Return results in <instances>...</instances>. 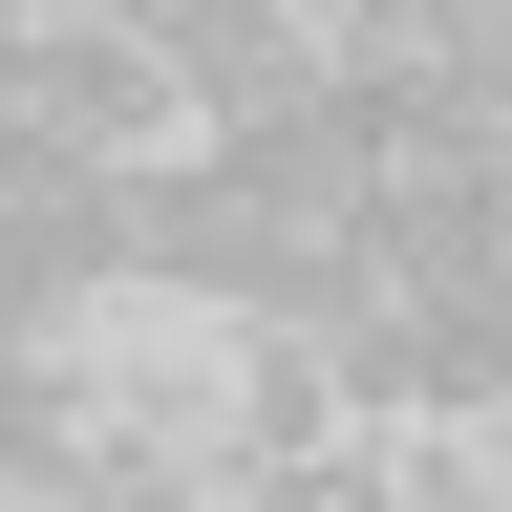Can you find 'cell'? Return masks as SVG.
Segmentation results:
<instances>
[{
    "instance_id": "obj_1",
    "label": "cell",
    "mask_w": 512,
    "mask_h": 512,
    "mask_svg": "<svg viewBox=\"0 0 512 512\" xmlns=\"http://www.w3.org/2000/svg\"><path fill=\"white\" fill-rule=\"evenodd\" d=\"M0 128H22V171H128V150H171V128H192V86L107 22V0H64V22L0 43Z\"/></svg>"
},
{
    "instance_id": "obj_2",
    "label": "cell",
    "mask_w": 512,
    "mask_h": 512,
    "mask_svg": "<svg viewBox=\"0 0 512 512\" xmlns=\"http://www.w3.org/2000/svg\"><path fill=\"white\" fill-rule=\"evenodd\" d=\"M107 22H128V43H150V64H171V86H192V64H214L235 22H278V0H107Z\"/></svg>"
},
{
    "instance_id": "obj_3",
    "label": "cell",
    "mask_w": 512,
    "mask_h": 512,
    "mask_svg": "<svg viewBox=\"0 0 512 512\" xmlns=\"http://www.w3.org/2000/svg\"><path fill=\"white\" fill-rule=\"evenodd\" d=\"M448 107L512 128V0H448Z\"/></svg>"
}]
</instances>
